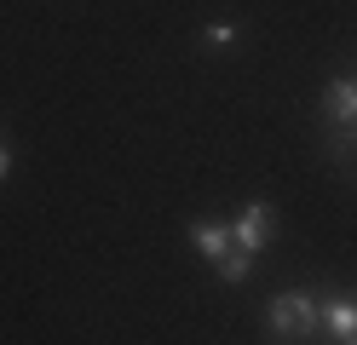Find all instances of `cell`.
<instances>
[{"label":"cell","mask_w":357,"mask_h":345,"mask_svg":"<svg viewBox=\"0 0 357 345\" xmlns=\"http://www.w3.org/2000/svg\"><path fill=\"white\" fill-rule=\"evenodd\" d=\"M317 334H323V322H317V293L282 288L271 305H265V345H311Z\"/></svg>","instance_id":"6da1fadb"},{"label":"cell","mask_w":357,"mask_h":345,"mask_svg":"<svg viewBox=\"0 0 357 345\" xmlns=\"http://www.w3.org/2000/svg\"><path fill=\"white\" fill-rule=\"evenodd\" d=\"M231 242H236L242 253L271 247V242H277V207H271V201H242L236 219H231Z\"/></svg>","instance_id":"7a4b0ae2"},{"label":"cell","mask_w":357,"mask_h":345,"mask_svg":"<svg viewBox=\"0 0 357 345\" xmlns=\"http://www.w3.org/2000/svg\"><path fill=\"white\" fill-rule=\"evenodd\" d=\"M317 322H323L328 345H357V293H346V288L317 293Z\"/></svg>","instance_id":"3957f363"},{"label":"cell","mask_w":357,"mask_h":345,"mask_svg":"<svg viewBox=\"0 0 357 345\" xmlns=\"http://www.w3.org/2000/svg\"><path fill=\"white\" fill-rule=\"evenodd\" d=\"M323 121L334 132H351L357 127V75H334L323 86Z\"/></svg>","instance_id":"277c9868"},{"label":"cell","mask_w":357,"mask_h":345,"mask_svg":"<svg viewBox=\"0 0 357 345\" xmlns=\"http://www.w3.org/2000/svg\"><path fill=\"white\" fill-rule=\"evenodd\" d=\"M190 247L202 253L208 265H219V259L236 247V242H231V219H190Z\"/></svg>","instance_id":"5b68a950"},{"label":"cell","mask_w":357,"mask_h":345,"mask_svg":"<svg viewBox=\"0 0 357 345\" xmlns=\"http://www.w3.org/2000/svg\"><path fill=\"white\" fill-rule=\"evenodd\" d=\"M213 270H219V282H231V288H236V282H248V276H254V253L231 247V253H225V259H219Z\"/></svg>","instance_id":"8992f818"},{"label":"cell","mask_w":357,"mask_h":345,"mask_svg":"<svg viewBox=\"0 0 357 345\" xmlns=\"http://www.w3.org/2000/svg\"><path fill=\"white\" fill-rule=\"evenodd\" d=\"M202 40L213 46V52H231V46L242 40V29H236V23L225 17V23H208V29H202Z\"/></svg>","instance_id":"52a82bcc"},{"label":"cell","mask_w":357,"mask_h":345,"mask_svg":"<svg viewBox=\"0 0 357 345\" xmlns=\"http://www.w3.org/2000/svg\"><path fill=\"white\" fill-rule=\"evenodd\" d=\"M6 173H12V150L0 144V178H6Z\"/></svg>","instance_id":"ba28073f"}]
</instances>
